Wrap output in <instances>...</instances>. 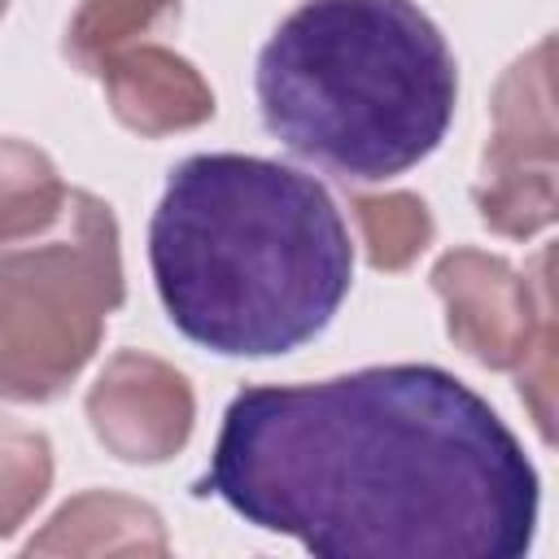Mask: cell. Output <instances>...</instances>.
Instances as JSON below:
<instances>
[{"instance_id": "obj_1", "label": "cell", "mask_w": 559, "mask_h": 559, "mask_svg": "<svg viewBox=\"0 0 559 559\" xmlns=\"http://www.w3.org/2000/svg\"><path fill=\"white\" fill-rule=\"evenodd\" d=\"M197 493L319 559H515L537 528L515 432L428 362L240 389Z\"/></svg>"}, {"instance_id": "obj_2", "label": "cell", "mask_w": 559, "mask_h": 559, "mask_svg": "<svg viewBox=\"0 0 559 559\" xmlns=\"http://www.w3.org/2000/svg\"><path fill=\"white\" fill-rule=\"evenodd\" d=\"M148 262L170 323L223 358L306 345L354 280L349 231L323 183L245 153H197L170 170Z\"/></svg>"}, {"instance_id": "obj_3", "label": "cell", "mask_w": 559, "mask_h": 559, "mask_svg": "<svg viewBox=\"0 0 559 559\" xmlns=\"http://www.w3.org/2000/svg\"><path fill=\"white\" fill-rule=\"evenodd\" d=\"M454 100V52L411 0H301L258 52L266 131L358 183L424 162Z\"/></svg>"}, {"instance_id": "obj_4", "label": "cell", "mask_w": 559, "mask_h": 559, "mask_svg": "<svg viewBox=\"0 0 559 559\" xmlns=\"http://www.w3.org/2000/svg\"><path fill=\"white\" fill-rule=\"evenodd\" d=\"M118 301V223L100 197L66 188L52 214L0 236V397H61Z\"/></svg>"}, {"instance_id": "obj_5", "label": "cell", "mask_w": 559, "mask_h": 559, "mask_svg": "<svg viewBox=\"0 0 559 559\" xmlns=\"http://www.w3.org/2000/svg\"><path fill=\"white\" fill-rule=\"evenodd\" d=\"M432 288L445 301L450 341L493 371H520V393L537 432L555 428V297L550 249L515 271L498 253L450 249L432 266Z\"/></svg>"}, {"instance_id": "obj_6", "label": "cell", "mask_w": 559, "mask_h": 559, "mask_svg": "<svg viewBox=\"0 0 559 559\" xmlns=\"http://www.w3.org/2000/svg\"><path fill=\"white\" fill-rule=\"evenodd\" d=\"M555 44L528 48L493 92V135L472 188L485 227L498 236H533L555 223Z\"/></svg>"}, {"instance_id": "obj_7", "label": "cell", "mask_w": 559, "mask_h": 559, "mask_svg": "<svg viewBox=\"0 0 559 559\" xmlns=\"http://www.w3.org/2000/svg\"><path fill=\"white\" fill-rule=\"evenodd\" d=\"M197 397L170 362L122 349L87 389V424L96 441L122 463H166L192 437Z\"/></svg>"}, {"instance_id": "obj_8", "label": "cell", "mask_w": 559, "mask_h": 559, "mask_svg": "<svg viewBox=\"0 0 559 559\" xmlns=\"http://www.w3.org/2000/svg\"><path fill=\"white\" fill-rule=\"evenodd\" d=\"M96 79L105 83L114 118L140 135L192 131L214 114V92L201 70L153 39L105 61Z\"/></svg>"}, {"instance_id": "obj_9", "label": "cell", "mask_w": 559, "mask_h": 559, "mask_svg": "<svg viewBox=\"0 0 559 559\" xmlns=\"http://www.w3.org/2000/svg\"><path fill=\"white\" fill-rule=\"evenodd\" d=\"M162 515L127 493H79L70 498L31 542V555H166Z\"/></svg>"}, {"instance_id": "obj_10", "label": "cell", "mask_w": 559, "mask_h": 559, "mask_svg": "<svg viewBox=\"0 0 559 559\" xmlns=\"http://www.w3.org/2000/svg\"><path fill=\"white\" fill-rule=\"evenodd\" d=\"M179 22V0H83L66 26V57L83 74H100L118 52Z\"/></svg>"}, {"instance_id": "obj_11", "label": "cell", "mask_w": 559, "mask_h": 559, "mask_svg": "<svg viewBox=\"0 0 559 559\" xmlns=\"http://www.w3.org/2000/svg\"><path fill=\"white\" fill-rule=\"evenodd\" d=\"M354 218H358V231H362L367 262L376 271H406L432 240V214L415 192L358 197Z\"/></svg>"}, {"instance_id": "obj_12", "label": "cell", "mask_w": 559, "mask_h": 559, "mask_svg": "<svg viewBox=\"0 0 559 559\" xmlns=\"http://www.w3.org/2000/svg\"><path fill=\"white\" fill-rule=\"evenodd\" d=\"M52 485V445L39 428L0 415V537L44 502Z\"/></svg>"}, {"instance_id": "obj_13", "label": "cell", "mask_w": 559, "mask_h": 559, "mask_svg": "<svg viewBox=\"0 0 559 559\" xmlns=\"http://www.w3.org/2000/svg\"><path fill=\"white\" fill-rule=\"evenodd\" d=\"M4 9H9V0H0V17H4Z\"/></svg>"}]
</instances>
